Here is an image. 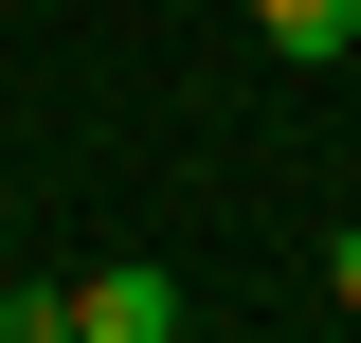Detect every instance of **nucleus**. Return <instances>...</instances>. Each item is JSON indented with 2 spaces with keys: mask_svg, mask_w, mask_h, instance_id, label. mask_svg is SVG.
I'll use <instances>...</instances> for the list:
<instances>
[{
  "mask_svg": "<svg viewBox=\"0 0 361 343\" xmlns=\"http://www.w3.org/2000/svg\"><path fill=\"white\" fill-rule=\"evenodd\" d=\"M73 343H180V271H163V253L73 271Z\"/></svg>",
  "mask_w": 361,
  "mask_h": 343,
  "instance_id": "1",
  "label": "nucleus"
},
{
  "mask_svg": "<svg viewBox=\"0 0 361 343\" xmlns=\"http://www.w3.org/2000/svg\"><path fill=\"white\" fill-rule=\"evenodd\" d=\"M271 54H361V0H253Z\"/></svg>",
  "mask_w": 361,
  "mask_h": 343,
  "instance_id": "2",
  "label": "nucleus"
},
{
  "mask_svg": "<svg viewBox=\"0 0 361 343\" xmlns=\"http://www.w3.org/2000/svg\"><path fill=\"white\" fill-rule=\"evenodd\" d=\"M0 343H73V289H0Z\"/></svg>",
  "mask_w": 361,
  "mask_h": 343,
  "instance_id": "3",
  "label": "nucleus"
},
{
  "mask_svg": "<svg viewBox=\"0 0 361 343\" xmlns=\"http://www.w3.org/2000/svg\"><path fill=\"white\" fill-rule=\"evenodd\" d=\"M325 289H343V307H361V235H343V253H325Z\"/></svg>",
  "mask_w": 361,
  "mask_h": 343,
  "instance_id": "4",
  "label": "nucleus"
}]
</instances>
